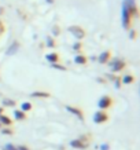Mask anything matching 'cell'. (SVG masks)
Returning a JSON list of instances; mask_svg holds the SVG:
<instances>
[{
  "label": "cell",
  "instance_id": "obj_1",
  "mask_svg": "<svg viewBox=\"0 0 140 150\" xmlns=\"http://www.w3.org/2000/svg\"><path fill=\"white\" fill-rule=\"evenodd\" d=\"M131 14L128 11V8L122 4V26L125 28V29H129L131 28Z\"/></svg>",
  "mask_w": 140,
  "mask_h": 150
},
{
  "label": "cell",
  "instance_id": "obj_2",
  "mask_svg": "<svg viewBox=\"0 0 140 150\" xmlns=\"http://www.w3.org/2000/svg\"><path fill=\"white\" fill-rule=\"evenodd\" d=\"M69 32L72 33L76 39H78V40H81V39L85 37V30H84L81 26H74V25H73V26L69 28Z\"/></svg>",
  "mask_w": 140,
  "mask_h": 150
},
{
  "label": "cell",
  "instance_id": "obj_3",
  "mask_svg": "<svg viewBox=\"0 0 140 150\" xmlns=\"http://www.w3.org/2000/svg\"><path fill=\"white\" fill-rule=\"evenodd\" d=\"M110 66H111V70H113L114 73H117V72H121L122 69L125 68V62H124V61H120V59H114V61L110 62Z\"/></svg>",
  "mask_w": 140,
  "mask_h": 150
},
{
  "label": "cell",
  "instance_id": "obj_4",
  "mask_svg": "<svg viewBox=\"0 0 140 150\" xmlns=\"http://www.w3.org/2000/svg\"><path fill=\"white\" fill-rule=\"evenodd\" d=\"M98 106H99L100 109H108L110 106H111V98L110 96H107V95H104V96H102L99 99V102H98Z\"/></svg>",
  "mask_w": 140,
  "mask_h": 150
},
{
  "label": "cell",
  "instance_id": "obj_5",
  "mask_svg": "<svg viewBox=\"0 0 140 150\" xmlns=\"http://www.w3.org/2000/svg\"><path fill=\"white\" fill-rule=\"evenodd\" d=\"M107 114L103 113V112H96L95 116H94V121L98 124H102V123H106L107 121Z\"/></svg>",
  "mask_w": 140,
  "mask_h": 150
},
{
  "label": "cell",
  "instance_id": "obj_6",
  "mask_svg": "<svg viewBox=\"0 0 140 150\" xmlns=\"http://www.w3.org/2000/svg\"><path fill=\"white\" fill-rule=\"evenodd\" d=\"M70 145L76 149H87L88 147V143H87L84 139H74V141L70 142Z\"/></svg>",
  "mask_w": 140,
  "mask_h": 150
},
{
  "label": "cell",
  "instance_id": "obj_7",
  "mask_svg": "<svg viewBox=\"0 0 140 150\" xmlns=\"http://www.w3.org/2000/svg\"><path fill=\"white\" fill-rule=\"evenodd\" d=\"M66 110H68V112H70V113L72 114H76L77 117L80 118V120H84V114H82V112L80 109H77V108H73V106H66Z\"/></svg>",
  "mask_w": 140,
  "mask_h": 150
},
{
  "label": "cell",
  "instance_id": "obj_8",
  "mask_svg": "<svg viewBox=\"0 0 140 150\" xmlns=\"http://www.w3.org/2000/svg\"><path fill=\"white\" fill-rule=\"evenodd\" d=\"M18 48H19V43H18V41H14L13 44L8 47V50L6 51V54H7V55H14L17 51H18Z\"/></svg>",
  "mask_w": 140,
  "mask_h": 150
},
{
  "label": "cell",
  "instance_id": "obj_9",
  "mask_svg": "<svg viewBox=\"0 0 140 150\" xmlns=\"http://www.w3.org/2000/svg\"><path fill=\"white\" fill-rule=\"evenodd\" d=\"M45 59H47L48 62H51V64H56L59 61V55L56 54V52H51V54L45 55Z\"/></svg>",
  "mask_w": 140,
  "mask_h": 150
},
{
  "label": "cell",
  "instance_id": "obj_10",
  "mask_svg": "<svg viewBox=\"0 0 140 150\" xmlns=\"http://www.w3.org/2000/svg\"><path fill=\"white\" fill-rule=\"evenodd\" d=\"M110 57H111L110 51H104V52H102V54L99 55V62L100 64H107L108 59H110Z\"/></svg>",
  "mask_w": 140,
  "mask_h": 150
},
{
  "label": "cell",
  "instance_id": "obj_11",
  "mask_svg": "<svg viewBox=\"0 0 140 150\" xmlns=\"http://www.w3.org/2000/svg\"><path fill=\"white\" fill-rule=\"evenodd\" d=\"M32 96L33 98H50V94H48V92L36 91V92H32Z\"/></svg>",
  "mask_w": 140,
  "mask_h": 150
},
{
  "label": "cell",
  "instance_id": "obj_12",
  "mask_svg": "<svg viewBox=\"0 0 140 150\" xmlns=\"http://www.w3.org/2000/svg\"><path fill=\"white\" fill-rule=\"evenodd\" d=\"M74 62L78 65H85L87 64V57H84V55H77L76 58H74Z\"/></svg>",
  "mask_w": 140,
  "mask_h": 150
},
{
  "label": "cell",
  "instance_id": "obj_13",
  "mask_svg": "<svg viewBox=\"0 0 140 150\" xmlns=\"http://www.w3.org/2000/svg\"><path fill=\"white\" fill-rule=\"evenodd\" d=\"M0 123L4 124V125H11L13 121H11V118L10 117H7V116H4V114H1V116H0Z\"/></svg>",
  "mask_w": 140,
  "mask_h": 150
},
{
  "label": "cell",
  "instance_id": "obj_14",
  "mask_svg": "<svg viewBox=\"0 0 140 150\" xmlns=\"http://www.w3.org/2000/svg\"><path fill=\"white\" fill-rule=\"evenodd\" d=\"M133 80H135V79H133V76L127 74V76H124V77H122L121 81L124 83V84H131V83H133Z\"/></svg>",
  "mask_w": 140,
  "mask_h": 150
},
{
  "label": "cell",
  "instance_id": "obj_15",
  "mask_svg": "<svg viewBox=\"0 0 140 150\" xmlns=\"http://www.w3.org/2000/svg\"><path fill=\"white\" fill-rule=\"evenodd\" d=\"M14 116H15V118H17V120H23V118H25V112H22V110H15V112H14Z\"/></svg>",
  "mask_w": 140,
  "mask_h": 150
},
{
  "label": "cell",
  "instance_id": "obj_16",
  "mask_svg": "<svg viewBox=\"0 0 140 150\" xmlns=\"http://www.w3.org/2000/svg\"><path fill=\"white\" fill-rule=\"evenodd\" d=\"M30 109H32V103H29V102H25V103L21 105V110L22 112H29Z\"/></svg>",
  "mask_w": 140,
  "mask_h": 150
},
{
  "label": "cell",
  "instance_id": "obj_17",
  "mask_svg": "<svg viewBox=\"0 0 140 150\" xmlns=\"http://www.w3.org/2000/svg\"><path fill=\"white\" fill-rule=\"evenodd\" d=\"M47 46L50 47V48H54L56 46V43H55V40L52 37H47Z\"/></svg>",
  "mask_w": 140,
  "mask_h": 150
},
{
  "label": "cell",
  "instance_id": "obj_18",
  "mask_svg": "<svg viewBox=\"0 0 140 150\" xmlns=\"http://www.w3.org/2000/svg\"><path fill=\"white\" fill-rule=\"evenodd\" d=\"M122 4H125L129 8V7H133V6H136V1L135 0H124V3Z\"/></svg>",
  "mask_w": 140,
  "mask_h": 150
},
{
  "label": "cell",
  "instance_id": "obj_19",
  "mask_svg": "<svg viewBox=\"0 0 140 150\" xmlns=\"http://www.w3.org/2000/svg\"><path fill=\"white\" fill-rule=\"evenodd\" d=\"M3 105H4V106H11V108H13V106H15V100L4 99V100H3Z\"/></svg>",
  "mask_w": 140,
  "mask_h": 150
},
{
  "label": "cell",
  "instance_id": "obj_20",
  "mask_svg": "<svg viewBox=\"0 0 140 150\" xmlns=\"http://www.w3.org/2000/svg\"><path fill=\"white\" fill-rule=\"evenodd\" d=\"M51 66L54 69H58V70H66L65 66H62V65H59V64H51Z\"/></svg>",
  "mask_w": 140,
  "mask_h": 150
},
{
  "label": "cell",
  "instance_id": "obj_21",
  "mask_svg": "<svg viewBox=\"0 0 140 150\" xmlns=\"http://www.w3.org/2000/svg\"><path fill=\"white\" fill-rule=\"evenodd\" d=\"M81 47H82V44H81V43H76V44L73 46V50L80 51V50H81Z\"/></svg>",
  "mask_w": 140,
  "mask_h": 150
},
{
  "label": "cell",
  "instance_id": "obj_22",
  "mask_svg": "<svg viewBox=\"0 0 140 150\" xmlns=\"http://www.w3.org/2000/svg\"><path fill=\"white\" fill-rule=\"evenodd\" d=\"M52 33H54V36H58L59 33H61L59 28H58V26H54V28H52Z\"/></svg>",
  "mask_w": 140,
  "mask_h": 150
},
{
  "label": "cell",
  "instance_id": "obj_23",
  "mask_svg": "<svg viewBox=\"0 0 140 150\" xmlns=\"http://www.w3.org/2000/svg\"><path fill=\"white\" fill-rule=\"evenodd\" d=\"M114 83H115V88H120V87H121V80H120V77L115 79V80H114Z\"/></svg>",
  "mask_w": 140,
  "mask_h": 150
},
{
  "label": "cell",
  "instance_id": "obj_24",
  "mask_svg": "<svg viewBox=\"0 0 140 150\" xmlns=\"http://www.w3.org/2000/svg\"><path fill=\"white\" fill-rule=\"evenodd\" d=\"M4 30H6V28H4V23L0 21V35H3L4 33Z\"/></svg>",
  "mask_w": 140,
  "mask_h": 150
},
{
  "label": "cell",
  "instance_id": "obj_25",
  "mask_svg": "<svg viewBox=\"0 0 140 150\" xmlns=\"http://www.w3.org/2000/svg\"><path fill=\"white\" fill-rule=\"evenodd\" d=\"M4 150H17L15 147H14V145H6V147H4Z\"/></svg>",
  "mask_w": 140,
  "mask_h": 150
},
{
  "label": "cell",
  "instance_id": "obj_26",
  "mask_svg": "<svg viewBox=\"0 0 140 150\" xmlns=\"http://www.w3.org/2000/svg\"><path fill=\"white\" fill-rule=\"evenodd\" d=\"M129 37H131L132 40H133V39H136V32H135V30H132V29H131V32H129Z\"/></svg>",
  "mask_w": 140,
  "mask_h": 150
},
{
  "label": "cell",
  "instance_id": "obj_27",
  "mask_svg": "<svg viewBox=\"0 0 140 150\" xmlns=\"http://www.w3.org/2000/svg\"><path fill=\"white\" fill-rule=\"evenodd\" d=\"M3 134H4V135H11L13 131H11V129H3Z\"/></svg>",
  "mask_w": 140,
  "mask_h": 150
},
{
  "label": "cell",
  "instance_id": "obj_28",
  "mask_svg": "<svg viewBox=\"0 0 140 150\" xmlns=\"http://www.w3.org/2000/svg\"><path fill=\"white\" fill-rule=\"evenodd\" d=\"M100 150H108V145H106V143H104V145H102V146H100Z\"/></svg>",
  "mask_w": 140,
  "mask_h": 150
},
{
  "label": "cell",
  "instance_id": "obj_29",
  "mask_svg": "<svg viewBox=\"0 0 140 150\" xmlns=\"http://www.w3.org/2000/svg\"><path fill=\"white\" fill-rule=\"evenodd\" d=\"M115 79H117L115 76H113V74H108V80H113V81H114Z\"/></svg>",
  "mask_w": 140,
  "mask_h": 150
},
{
  "label": "cell",
  "instance_id": "obj_30",
  "mask_svg": "<svg viewBox=\"0 0 140 150\" xmlns=\"http://www.w3.org/2000/svg\"><path fill=\"white\" fill-rule=\"evenodd\" d=\"M17 150H27V149H26V147H25V146H19V147H18V149H17Z\"/></svg>",
  "mask_w": 140,
  "mask_h": 150
},
{
  "label": "cell",
  "instance_id": "obj_31",
  "mask_svg": "<svg viewBox=\"0 0 140 150\" xmlns=\"http://www.w3.org/2000/svg\"><path fill=\"white\" fill-rule=\"evenodd\" d=\"M3 114V108H0V116Z\"/></svg>",
  "mask_w": 140,
  "mask_h": 150
},
{
  "label": "cell",
  "instance_id": "obj_32",
  "mask_svg": "<svg viewBox=\"0 0 140 150\" xmlns=\"http://www.w3.org/2000/svg\"><path fill=\"white\" fill-rule=\"evenodd\" d=\"M47 1H48V3H54V0H47Z\"/></svg>",
  "mask_w": 140,
  "mask_h": 150
},
{
  "label": "cell",
  "instance_id": "obj_33",
  "mask_svg": "<svg viewBox=\"0 0 140 150\" xmlns=\"http://www.w3.org/2000/svg\"><path fill=\"white\" fill-rule=\"evenodd\" d=\"M0 125H1V123H0Z\"/></svg>",
  "mask_w": 140,
  "mask_h": 150
}]
</instances>
